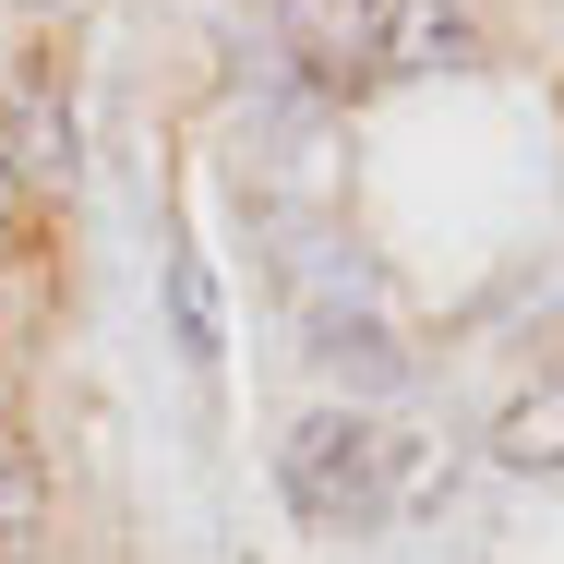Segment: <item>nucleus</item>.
Returning a JSON list of instances; mask_svg holds the SVG:
<instances>
[{"instance_id":"9","label":"nucleus","mask_w":564,"mask_h":564,"mask_svg":"<svg viewBox=\"0 0 564 564\" xmlns=\"http://www.w3.org/2000/svg\"><path fill=\"white\" fill-rule=\"evenodd\" d=\"M12 12H73V0H12Z\"/></svg>"},{"instance_id":"8","label":"nucleus","mask_w":564,"mask_h":564,"mask_svg":"<svg viewBox=\"0 0 564 564\" xmlns=\"http://www.w3.org/2000/svg\"><path fill=\"white\" fill-rule=\"evenodd\" d=\"M12 217H24V193H12V169H0V228H12Z\"/></svg>"},{"instance_id":"6","label":"nucleus","mask_w":564,"mask_h":564,"mask_svg":"<svg viewBox=\"0 0 564 564\" xmlns=\"http://www.w3.org/2000/svg\"><path fill=\"white\" fill-rule=\"evenodd\" d=\"M480 24L456 0H384V73H468Z\"/></svg>"},{"instance_id":"4","label":"nucleus","mask_w":564,"mask_h":564,"mask_svg":"<svg viewBox=\"0 0 564 564\" xmlns=\"http://www.w3.org/2000/svg\"><path fill=\"white\" fill-rule=\"evenodd\" d=\"M276 36H289L325 85L384 73V0H276Z\"/></svg>"},{"instance_id":"3","label":"nucleus","mask_w":564,"mask_h":564,"mask_svg":"<svg viewBox=\"0 0 564 564\" xmlns=\"http://www.w3.org/2000/svg\"><path fill=\"white\" fill-rule=\"evenodd\" d=\"M0 169H12V193H73V169H85L73 85H61V61H36V48L0 73Z\"/></svg>"},{"instance_id":"1","label":"nucleus","mask_w":564,"mask_h":564,"mask_svg":"<svg viewBox=\"0 0 564 564\" xmlns=\"http://www.w3.org/2000/svg\"><path fill=\"white\" fill-rule=\"evenodd\" d=\"M276 492L313 541H360V529H397L384 517V409H348L313 397L289 433H276Z\"/></svg>"},{"instance_id":"2","label":"nucleus","mask_w":564,"mask_h":564,"mask_svg":"<svg viewBox=\"0 0 564 564\" xmlns=\"http://www.w3.org/2000/svg\"><path fill=\"white\" fill-rule=\"evenodd\" d=\"M301 348L348 384V409H372V397H397V384L421 372V348H409V325L384 313V289H372L360 252H325V264L301 276Z\"/></svg>"},{"instance_id":"7","label":"nucleus","mask_w":564,"mask_h":564,"mask_svg":"<svg viewBox=\"0 0 564 564\" xmlns=\"http://www.w3.org/2000/svg\"><path fill=\"white\" fill-rule=\"evenodd\" d=\"M48 529V468H36V445H24V421L0 409V553H24Z\"/></svg>"},{"instance_id":"5","label":"nucleus","mask_w":564,"mask_h":564,"mask_svg":"<svg viewBox=\"0 0 564 564\" xmlns=\"http://www.w3.org/2000/svg\"><path fill=\"white\" fill-rule=\"evenodd\" d=\"M492 468L564 480V360H541L529 384H505V409H492Z\"/></svg>"}]
</instances>
